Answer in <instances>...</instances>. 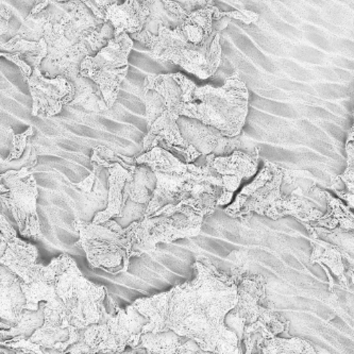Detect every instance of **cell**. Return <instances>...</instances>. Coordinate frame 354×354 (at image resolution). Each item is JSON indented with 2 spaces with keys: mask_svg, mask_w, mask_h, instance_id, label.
I'll return each instance as SVG.
<instances>
[{
  "mask_svg": "<svg viewBox=\"0 0 354 354\" xmlns=\"http://www.w3.org/2000/svg\"><path fill=\"white\" fill-rule=\"evenodd\" d=\"M44 39L48 46V53L39 69L46 78L64 77L72 82L80 75L83 61L88 57H94L88 41L74 44L65 37L62 29L57 24L49 23L46 26Z\"/></svg>",
  "mask_w": 354,
  "mask_h": 354,
  "instance_id": "cell-13",
  "label": "cell"
},
{
  "mask_svg": "<svg viewBox=\"0 0 354 354\" xmlns=\"http://www.w3.org/2000/svg\"><path fill=\"white\" fill-rule=\"evenodd\" d=\"M76 95L71 106H81L90 112L102 113L110 110L106 104V99L102 94V88L94 81L79 75L72 81Z\"/></svg>",
  "mask_w": 354,
  "mask_h": 354,
  "instance_id": "cell-30",
  "label": "cell"
},
{
  "mask_svg": "<svg viewBox=\"0 0 354 354\" xmlns=\"http://www.w3.org/2000/svg\"><path fill=\"white\" fill-rule=\"evenodd\" d=\"M189 338L182 337L174 331L145 333L140 337V347L148 354H175L180 346Z\"/></svg>",
  "mask_w": 354,
  "mask_h": 354,
  "instance_id": "cell-34",
  "label": "cell"
},
{
  "mask_svg": "<svg viewBox=\"0 0 354 354\" xmlns=\"http://www.w3.org/2000/svg\"><path fill=\"white\" fill-rule=\"evenodd\" d=\"M51 23L46 9L35 15H28L21 23L17 35L26 41H39L44 39L46 26Z\"/></svg>",
  "mask_w": 354,
  "mask_h": 354,
  "instance_id": "cell-36",
  "label": "cell"
},
{
  "mask_svg": "<svg viewBox=\"0 0 354 354\" xmlns=\"http://www.w3.org/2000/svg\"><path fill=\"white\" fill-rule=\"evenodd\" d=\"M351 131H354V111H353V126L351 127Z\"/></svg>",
  "mask_w": 354,
  "mask_h": 354,
  "instance_id": "cell-48",
  "label": "cell"
},
{
  "mask_svg": "<svg viewBox=\"0 0 354 354\" xmlns=\"http://www.w3.org/2000/svg\"><path fill=\"white\" fill-rule=\"evenodd\" d=\"M68 254H61L53 259L47 266L37 264L21 281V288L27 300L25 310H37L41 302L51 304L59 299L57 286L58 279L64 268Z\"/></svg>",
  "mask_w": 354,
  "mask_h": 354,
  "instance_id": "cell-17",
  "label": "cell"
},
{
  "mask_svg": "<svg viewBox=\"0 0 354 354\" xmlns=\"http://www.w3.org/2000/svg\"><path fill=\"white\" fill-rule=\"evenodd\" d=\"M45 315L43 302L37 310H24L19 322L9 330H1V341H29L33 334L44 326Z\"/></svg>",
  "mask_w": 354,
  "mask_h": 354,
  "instance_id": "cell-33",
  "label": "cell"
},
{
  "mask_svg": "<svg viewBox=\"0 0 354 354\" xmlns=\"http://www.w3.org/2000/svg\"><path fill=\"white\" fill-rule=\"evenodd\" d=\"M249 109V92L239 72L225 79L219 88L197 86L193 102L185 104L180 116L213 127L227 138L243 133Z\"/></svg>",
  "mask_w": 354,
  "mask_h": 354,
  "instance_id": "cell-2",
  "label": "cell"
},
{
  "mask_svg": "<svg viewBox=\"0 0 354 354\" xmlns=\"http://www.w3.org/2000/svg\"><path fill=\"white\" fill-rule=\"evenodd\" d=\"M106 169L109 171V191H108V205L106 209L98 212L93 218L92 223L96 225L106 223L111 219L120 218L122 217V209H124L126 203L124 199V187L128 182L132 181L133 176L126 171L120 164H111L106 165Z\"/></svg>",
  "mask_w": 354,
  "mask_h": 354,
  "instance_id": "cell-23",
  "label": "cell"
},
{
  "mask_svg": "<svg viewBox=\"0 0 354 354\" xmlns=\"http://www.w3.org/2000/svg\"><path fill=\"white\" fill-rule=\"evenodd\" d=\"M1 57L17 64L21 69L24 80L32 76L33 71L41 68V63L48 53L45 39L39 41H26L14 35L5 44H1Z\"/></svg>",
  "mask_w": 354,
  "mask_h": 354,
  "instance_id": "cell-20",
  "label": "cell"
},
{
  "mask_svg": "<svg viewBox=\"0 0 354 354\" xmlns=\"http://www.w3.org/2000/svg\"><path fill=\"white\" fill-rule=\"evenodd\" d=\"M286 171L272 162H265L254 179L243 187L234 201L223 209L231 218L248 223L254 214L277 219L290 216L302 223H316L324 213L306 198L282 192Z\"/></svg>",
  "mask_w": 354,
  "mask_h": 354,
  "instance_id": "cell-1",
  "label": "cell"
},
{
  "mask_svg": "<svg viewBox=\"0 0 354 354\" xmlns=\"http://www.w3.org/2000/svg\"><path fill=\"white\" fill-rule=\"evenodd\" d=\"M37 180L32 171H8L0 176L1 203L11 213L23 237H41V223L37 214Z\"/></svg>",
  "mask_w": 354,
  "mask_h": 354,
  "instance_id": "cell-10",
  "label": "cell"
},
{
  "mask_svg": "<svg viewBox=\"0 0 354 354\" xmlns=\"http://www.w3.org/2000/svg\"><path fill=\"white\" fill-rule=\"evenodd\" d=\"M304 225L310 237L322 239L341 251L346 263L354 260V229L342 227V225H336L333 229H327L316 227L310 223H304Z\"/></svg>",
  "mask_w": 354,
  "mask_h": 354,
  "instance_id": "cell-29",
  "label": "cell"
},
{
  "mask_svg": "<svg viewBox=\"0 0 354 354\" xmlns=\"http://www.w3.org/2000/svg\"><path fill=\"white\" fill-rule=\"evenodd\" d=\"M157 176L151 171V168L146 165H138L134 171L132 181L126 184L124 194L132 203L148 205L157 189Z\"/></svg>",
  "mask_w": 354,
  "mask_h": 354,
  "instance_id": "cell-31",
  "label": "cell"
},
{
  "mask_svg": "<svg viewBox=\"0 0 354 354\" xmlns=\"http://www.w3.org/2000/svg\"><path fill=\"white\" fill-rule=\"evenodd\" d=\"M257 335V345L251 349H246L245 354H330L324 350L316 348L310 342L299 337L294 338H262L260 334Z\"/></svg>",
  "mask_w": 354,
  "mask_h": 354,
  "instance_id": "cell-26",
  "label": "cell"
},
{
  "mask_svg": "<svg viewBox=\"0 0 354 354\" xmlns=\"http://www.w3.org/2000/svg\"><path fill=\"white\" fill-rule=\"evenodd\" d=\"M74 227L80 235L75 246L83 249L93 268L122 274L128 272L132 257H140L134 250L133 223L122 228L114 219L96 225L76 218Z\"/></svg>",
  "mask_w": 354,
  "mask_h": 354,
  "instance_id": "cell-4",
  "label": "cell"
},
{
  "mask_svg": "<svg viewBox=\"0 0 354 354\" xmlns=\"http://www.w3.org/2000/svg\"><path fill=\"white\" fill-rule=\"evenodd\" d=\"M133 39L122 33L111 39L108 46L94 57H88L81 64L80 75L94 81L102 88L109 109L118 100L122 83L129 72L130 53Z\"/></svg>",
  "mask_w": 354,
  "mask_h": 354,
  "instance_id": "cell-9",
  "label": "cell"
},
{
  "mask_svg": "<svg viewBox=\"0 0 354 354\" xmlns=\"http://www.w3.org/2000/svg\"><path fill=\"white\" fill-rule=\"evenodd\" d=\"M149 319L132 306L122 308L110 295H106L99 335L93 347L95 353H120L127 348L140 346L144 327Z\"/></svg>",
  "mask_w": 354,
  "mask_h": 354,
  "instance_id": "cell-11",
  "label": "cell"
},
{
  "mask_svg": "<svg viewBox=\"0 0 354 354\" xmlns=\"http://www.w3.org/2000/svg\"><path fill=\"white\" fill-rule=\"evenodd\" d=\"M180 132L184 140L193 146L203 157L214 154L216 157H227L237 150L253 151L247 146L246 136L243 132L236 138H227L213 127L192 118L180 116L178 120Z\"/></svg>",
  "mask_w": 354,
  "mask_h": 354,
  "instance_id": "cell-15",
  "label": "cell"
},
{
  "mask_svg": "<svg viewBox=\"0 0 354 354\" xmlns=\"http://www.w3.org/2000/svg\"><path fill=\"white\" fill-rule=\"evenodd\" d=\"M37 163V152L35 146L29 143L21 159L17 161L5 162L1 160V169L9 168V171H21L24 168L32 171Z\"/></svg>",
  "mask_w": 354,
  "mask_h": 354,
  "instance_id": "cell-38",
  "label": "cell"
},
{
  "mask_svg": "<svg viewBox=\"0 0 354 354\" xmlns=\"http://www.w3.org/2000/svg\"><path fill=\"white\" fill-rule=\"evenodd\" d=\"M213 3L189 13V17L180 26L184 37L192 44L201 45L205 43L215 31L214 21L223 19V12L219 11L218 8L215 7Z\"/></svg>",
  "mask_w": 354,
  "mask_h": 354,
  "instance_id": "cell-25",
  "label": "cell"
},
{
  "mask_svg": "<svg viewBox=\"0 0 354 354\" xmlns=\"http://www.w3.org/2000/svg\"><path fill=\"white\" fill-rule=\"evenodd\" d=\"M100 173H102V171H98L96 168H93L90 176L86 177L83 181H81L80 183H77L76 187H78L79 189H81V191L84 192V193H91L93 187H94L95 181H96L97 176H99Z\"/></svg>",
  "mask_w": 354,
  "mask_h": 354,
  "instance_id": "cell-41",
  "label": "cell"
},
{
  "mask_svg": "<svg viewBox=\"0 0 354 354\" xmlns=\"http://www.w3.org/2000/svg\"><path fill=\"white\" fill-rule=\"evenodd\" d=\"M197 86L182 73L148 75L140 90V98L145 104L147 127L165 112L180 116L185 104L193 102Z\"/></svg>",
  "mask_w": 354,
  "mask_h": 354,
  "instance_id": "cell-12",
  "label": "cell"
},
{
  "mask_svg": "<svg viewBox=\"0 0 354 354\" xmlns=\"http://www.w3.org/2000/svg\"><path fill=\"white\" fill-rule=\"evenodd\" d=\"M239 300L236 306L225 317V326L234 332L242 346L245 328L261 322L272 330L274 336L286 333L288 335L290 322L282 318L274 310V304L266 298V280L259 274H249L239 286Z\"/></svg>",
  "mask_w": 354,
  "mask_h": 354,
  "instance_id": "cell-7",
  "label": "cell"
},
{
  "mask_svg": "<svg viewBox=\"0 0 354 354\" xmlns=\"http://www.w3.org/2000/svg\"><path fill=\"white\" fill-rule=\"evenodd\" d=\"M99 335V324L81 329L78 342L66 350L69 354H97L93 351L95 343Z\"/></svg>",
  "mask_w": 354,
  "mask_h": 354,
  "instance_id": "cell-37",
  "label": "cell"
},
{
  "mask_svg": "<svg viewBox=\"0 0 354 354\" xmlns=\"http://www.w3.org/2000/svg\"><path fill=\"white\" fill-rule=\"evenodd\" d=\"M346 277L351 280L354 286V260L347 263V270H346Z\"/></svg>",
  "mask_w": 354,
  "mask_h": 354,
  "instance_id": "cell-45",
  "label": "cell"
},
{
  "mask_svg": "<svg viewBox=\"0 0 354 354\" xmlns=\"http://www.w3.org/2000/svg\"><path fill=\"white\" fill-rule=\"evenodd\" d=\"M0 264L9 268L21 281L27 280L31 269L37 264L39 250L35 245L19 239L17 231L3 214L0 216Z\"/></svg>",
  "mask_w": 354,
  "mask_h": 354,
  "instance_id": "cell-18",
  "label": "cell"
},
{
  "mask_svg": "<svg viewBox=\"0 0 354 354\" xmlns=\"http://www.w3.org/2000/svg\"><path fill=\"white\" fill-rule=\"evenodd\" d=\"M347 167L341 175L332 178L330 189L354 211V131L349 130L346 140Z\"/></svg>",
  "mask_w": 354,
  "mask_h": 354,
  "instance_id": "cell-32",
  "label": "cell"
},
{
  "mask_svg": "<svg viewBox=\"0 0 354 354\" xmlns=\"http://www.w3.org/2000/svg\"><path fill=\"white\" fill-rule=\"evenodd\" d=\"M57 292L72 314L75 327L83 329L99 324L108 290L83 276L72 257H67L59 276Z\"/></svg>",
  "mask_w": 354,
  "mask_h": 354,
  "instance_id": "cell-8",
  "label": "cell"
},
{
  "mask_svg": "<svg viewBox=\"0 0 354 354\" xmlns=\"http://www.w3.org/2000/svg\"><path fill=\"white\" fill-rule=\"evenodd\" d=\"M205 219L182 203L166 205L151 216L134 221V250L142 256L156 252L160 243L171 244L178 239L198 236Z\"/></svg>",
  "mask_w": 354,
  "mask_h": 354,
  "instance_id": "cell-5",
  "label": "cell"
},
{
  "mask_svg": "<svg viewBox=\"0 0 354 354\" xmlns=\"http://www.w3.org/2000/svg\"><path fill=\"white\" fill-rule=\"evenodd\" d=\"M130 37L143 43L154 60L174 63L203 80L213 76L221 64V35L216 29L201 45L192 44L180 28L169 30L163 26H160L158 35L142 31Z\"/></svg>",
  "mask_w": 354,
  "mask_h": 354,
  "instance_id": "cell-3",
  "label": "cell"
},
{
  "mask_svg": "<svg viewBox=\"0 0 354 354\" xmlns=\"http://www.w3.org/2000/svg\"><path fill=\"white\" fill-rule=\"evenodd\" d=\"M1 347L10 348V349H24L30 351L33 354H69L60 350L51 349V348L39 347L37 344L30 341H1Z\"/></svg>",
  "mask_w": 354,
  "mask_h": 354,
  "instance_id": "cell-40",
  "label": "cell"
},
{
  "mask_svg": "<svg viewBox=\"0 0 354 354\" xmlns=\"http://www.w3.org/2000/svg\"><path fill=\"white\" fill-rule=\"evenodd\" d=\"M15 350V352H17V354H33L31 353L30 351H28V350H24V349H14Z\"/></svg>",
  "mask_w": 354,
  "mask_h": 354,
  "instance_id": "cell-47",
  "label": "cell"
},
{
  "mask_svg": "<svg viewBox=\"0 0 354 354\" xmlns=\"http://www.w3.org/2000/svg\"><path fill=\"white\" fill-rule=\"evenodd\" d=\"M15 136L14 134L13 130H12L11 127H5V128H1V147L3 148H9L10 150L12 149V145H13V138Z\"/></svg>",
  "mask_w": 354,
  "mask_h": 354,
  "instance_id": "cell-43",
  "label": "cell"
},
{
  "mask_svg": "<svg viewBox=\"0 0 354 354\" xmlns=\"http://www.w3.org/2000/svg\"><path fill=\"white\" fill-rule=\"evenodd\" d=\"M27 83L33 102L31 115L35 118L57 115L65 106L71 104L76 95L73 82L64 77L46 78L39 68L33 71Z\"/></svg>",
  "mask_w": 354,
  "mask_h": 354,
  "instance_id": "cell-14",
  "label": "cell"
},
{
  "mask_svg": "<svg viewBox=\"0 0 354 354\" xmlns=\"http://www.w3.org/2000/svg\"><path fill=\"white\" fill-rule=\"evenodd\" d=\"M27 300L21 280L6 266L0 268V318L1 330H9L19 322Z\"/></svg>",
  "mask_w": 354,
  "mask_h": 354,
  "instance_id": "cell-21",
  "label": "cell"
},
{
  "mask_svg": "<svg viewBox=\"0 0 354 354\" xmlns=\"http://www.w3.org/2000/svg\"><path fill=\"white\" fill-rule=\"evenodd\" d=\"M31 136H33V127H29L24 133L15 134L13 138L12 149L10 150L8 157L5 160H1L5 162H12L21 159V157L25 154L26 149H27L28 144H29L28 138Z\"/></svg>",
  "mask_w": 354,
  "mask_h": 354,
  "instance_id": "cell-39",
  "label": "cell"
},
{
  "mask_svg": "<svg viewBox=\"0 0 354 354\" xmlns=\"http://www.w3.org/2000/svg\"><path fill=\"white\" fill-rule=\"evenodd\" d=\"M1 353L0 354H17V352H15V350L14 349H10V348H3L1 347Z\"/></svg>",
  "mask_w": 354,
  "mask_h": 354,
  "instance_id": "cell-46",
  "label": "cell"
},
{
  "mask_svg": "<svg viewBox=\"0 0 354 354\" xmlns=\"http://www.w3.org/2000/svg\"><path fill=\"white\" fill-rule=\"evenodd\" d=\"M136 159L138 165H146L151 168L153 173L167 175H184L189 173L191 166L161 147L153 148L146 153L136 154Z\"/></svg>",
  "mask_w": 354,
  "mask_h": 354,
  "instance_id": "cell-28",
  "label": "cell"
},
{
  "mask_svg": "<svg viewBox=\"0 0 354 354\" xmlns=\"http://www.w3.org/2000/svg\"><path fill=\"white\" fill-rule=\"evenodd\" d=\"M149 14L145 1L127 0L122 5L115 1L106 10V21H110L115 29V37L122 33L138 35L144 30Z\"/></svg>",
  "mask_w": 354,
  "mask_h": 354,
  "instance_id": "cell-22",
  "label": "cell"
},
{
  "mask_svg": "<svg viewBox=\"0 0 354 354\" xmlns=\"http://www.w3.org/2000/svg\"><path fill=\"white\" fill-rule=\"evenodd\" d=\"M310 245L313 247L310 263L322 265L324 269H327V267L331 269L332 272L337 277L342 288L348 290L349 282L346 277L345 260L341 251L330 243L316 237H310Z\"/></svg>",
  "mask_w": 354,
  "mask_h": 354,
  "instance_id": "cell-27",
  "label": "cell"
},
{
  "mask_svg": "<svg viewBox=\"0 0 354 354\" xmlns=\"http://www.w3.org/2000/svg\"><path fill=\"white\" fill-rule=\"evenodd\" d=\"M260 148L253 151L237 150L227 157H215L212 166L223 180V195L218 201V207L232 203L235 192L243 182L258 175Z\"/></svg>",
  "mask_w": 354,
  "mask_h": 354,
  "instance_id": "cell-16",
  "label": "cell"
},
{
  "mask_svg": "<svg viewBox=\"0 0 354 354\" xmlns=\"http://www.w3.org/2000/svg\"><path fill=\"white\" fill-rule=\"evenodd\" d=\"M131 306L149 319L142 334L174 331L182 337L187 320L199 308L191 282L179 284L168 292L140 298Z\"/></svg>",
  "mask_w": 354,
  "mask_h": 354,
  "instance_id": "cell-6",
  "label": "cell"
},
{
  "mask_svg": "<svg viewBox=\"0 0 354 354\" xmlns=\"http://www.w3.org/2000/svg\"><path fill=\"white\" fill-rule=\"evenodd\" d=\"M98 354H148L147 351H146V349H144L143 347H140V346H138V347L136 348H127L126 350H124V352H120V353H98Z\"/></svg>",
  "mask_w": 354,
  "mask_h": 354,
  "instance_id": "cell-44",
  "label": "cell"
},
{
  "mask_svg": "<svg viewBox=\"0 0 354 354\" xmlns=\"http://www.w3.org/2000/svg\"><path fill=\"white\" fill-rule=\"evenodd\" d=\"M178 3L189 14L212 5L213 1H199V0H198V1H178Z\"/></svg>",
  "mask_w": 354,
  "mask_h": 354,
  "instance_id": "cell-42",
  "label": "cell"
},
{
  "mask_svg": "<svg viewBox=\"0 0 354 354\" xmlns=\"http://www.w3.org/2000/svg\"><path fill=\"white\" fill-rule=\"evenodd\" d=\"M106 23L98 19L84 1H68L67 11L57 25L68 41L78 44L94 37Z\"/></svg>",
  "mask_w": 354,
  "mask_h": 354,
  "instance_id": "cell-19",
  "label": "cell"
},
{
  "mask_svg": "<svg viewBox=\"0 0 354 354\" xmlns=\"http://www.w3.org/2000/svg\"><path fill=\"white\" fill-rule=\"evenodd\" d=\"M145 3L149 8L150 14L143 31L153 35H158L160 26L169 30H176L182 25L184 19L189 17V13L178 1L150 0Z\"/></svg>",
  "mask_w": 354,
  "mask_h": 354,
  "instance_id": "cell-24",
  "label": "cell"
},
{
  "mask_svg": "<svg viewBox=\"0 0 354 354\" xmlns=\"http://www.w3.org/2000/svg\"><path fill=\"white\" fill-rule=\"evenodd\" d=\"M116 163L120 164L132 176H133L134 171L138 166L136 156L133 158L126 157L124 154L118 153V152L114 151V150L110 149V148L104 145L96 146L93 149L92 158H91V164H92L93 167L104 169L106 165Z\"/></svg>",
  "mask_w": 354,
  "mask_h": 354,
  "instance_id": "cell-35",
  "label": "cell"
}]
</instances>
